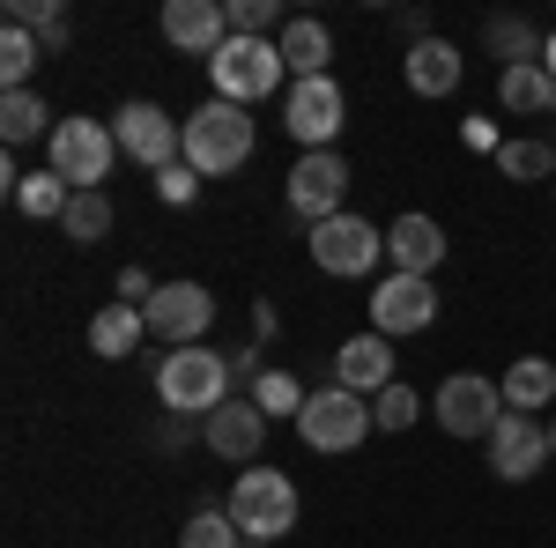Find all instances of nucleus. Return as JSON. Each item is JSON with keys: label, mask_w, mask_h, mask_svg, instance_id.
I'll list each match as a JSON object with an SVG mask.
<instances>
[{"label": "nucleus", "mask_w": 556, "mask_h": 548, "mask_svg": "<svg viewBox=\"0 0 556 548\" xmlns=\"http://www.w3.org/2000/svg\"><path fill=\"white\" fill-rule=\"evenodd\" d=\"M230 385H238L230 379V356L208 348V341H201V348H172V356L156 364V400H164L172 416H201L208 422L215 408L230 400Z\"/></svg>", "instance_id": "1"}, {"label": "nucleus", "mask_w": 556, "mask_h": 548, "mask_svg": "<svg viewBox=\"0 0 556 548\" xmlns=\"http://www.w3.org/2000/svg\"><path fill=\"white\" fill-rule=\"evenodd\" d=\"M223 511L238 519V534H245V541L282 548V534L298 526V482H290L282 467H245V474L230 482Z\"/></svg>", "instance_id": "2"}, {"label": "nucleus", "mask_w": 556, "mask_h": 548, "mask_svg": "<svg viewBox=\"0 0 556 548\" xmlns=\"http://www.w3.org/2000/svg\"><path fill=\"white\" fill-rule=\"evenodd\" d=\"M245 156H253V112L245 104L208 97L201 112H186V164L201 170V178H230Z\"/></svg>", "instance_id": "3"}, {"label": "nucleus", "mask_w": 556, "mask_h": 548, "mask_svg": "<svg viewBox=\"0 0 556 548\" xmlns=\"http://www.w3.org/2000/svg\"><path fill=\"white\" fill-rule=\"evenodd\" d=\"M45 164L75 193H104V178L119 164V133H112V119H60L52 141H45Z\"/></svg>", "instance_id": "4"}, {"label": "nucleus", "mask_w": 556, "mask_h": 548, "mask_svg": "<svg viewBox=\"0 0 556 548\" xmlns=\"http://www.w3.org/2000/svg\"><path fill=\"white\" fill-rule=\"evenodd\" d=\"M430 416H438L445 437H460V445H490V430L513 416V408H505V385H497V379H482V371H453V379L438 385Z\"/></svg>", "instance_id": "5"}, {"label": "nucleus", "mask_w": 556, "mask_h": 548, "mask_svg": "<svg viewBox=\"0 0 556 548\" xmlns=\"http://www.w3.org/2000/svg\"><path fill=\"white\" fill-rule=\"evenodd\" d=\"M282 75H290V67H282V44H275V38H230L208 60L215 97H223V104H245V112H253L260 97H275Z\"/></svg>", "instance_id": "6"}, {"label": "nucleus", "mask_w": 556, "mask_h": 548, "mask_svg": "<svg viewBox=\"0 0 556 548\" xmlns=\"http://www.w3.org/2000/svg\"><path fill=\"white\" fill-rule=\"evenodd\" d=\"M371 430H379V422H371V400H364V393H342V385H319V393L304 400V416H298V437L312 453H356Z\"/></svg>", "instance_id": "7"}, {"label": "nucleus", "mask_w": 556, "mask_h": 548, "mask_svg": "<svg viewBox=\"0 0 556 548\" xmlns=\"http://www.w3.org/2000/svg\"><path fill=\"white\" fill-rule=\"evenodd\" d=\"M386 259V230L379 222H364V215H334V222H312V267L319 275H342V282H356V275H371Z\"/></svg>", "instance_id": "8"}, {"label": "nucleus", "mask_w": 556, "mask_h": 548, "mask_svg": "<svg viewBox=\"0 0 556 548\" xmlns=\"http://www.w3.org/2000/svg\"><path fill=\"white\" fill-rule=\"evenodd\" d=\"M112 133H119V156H134V164H149V170L186 164V119H164V104H149V97L119 104Z\"/></svg>", "instance_id": "9"}, {"label": "nucleus", "mask_w": 556, "mask_h": 548, "mask_svg": "<svg viewBox=\"0 0 556 548\" xmlns=\"http://www.w3.org/2000/svg\"><path fill=\"white\" fill-rule=\"evenodd\" d=\"M282 127L304 141V156L312 149H334L349 127V97L334 75H312V82H290V97H282Z\"/></svg>", "instance_id": "10"}, {"label": "nucleus", "mask_w": 556, "mask_h": 548, "mask_svg": "<svg viewBox=\"0 0 556 548\" xmlns=\"http://www.w3.org/2000/svg\"><path fill=\"white\" fill-rule=\"evenodd\" d=\"M141 319H149V334L172 341V348H201V334L215 327V296L201 282H156V296L141 304Z\"/></svg>", "instance_id": "11"}, {"label": "nucleus", "mask_w": 556, "mask_h": 548, "mask_svg": "<svg viewBox=\"0 0 556 548\" xmlns=\"http://www.w3.org/2000/svg\"><path fill=\"white\" fill-rule=\"evenodd\" d=\"M430 319H438V282H424V275H386L371 290V334L401 341V334H424Z\"/></svg>", "instance_id": "12"}, {"label": "nucleus", "mask_w": 556, "mask_h": 548, "mask_svg": "<svg viewBox=\"0 0 556 548\" xmlns=\"http://www.w3.org/2000/svg\"><path fill=\"white\" fill-rule=\"evenodd\" d=\"M342 193H349L342 149H312V156L290 164V208H298L304 222H334V215H342Z\"/></svg>", "instance_id": "13"}, {"label": "nucleus", "mask_w": 556, "mask_h": 548, "mask_svg": "<svg viewBox=\"0 0 556 548\" xmlns=\"http://www.w3.org/2000/svg\"><path fill=\"white\" fill-rule=\"evenodd\" d=\"M482 460H490L497 482H527V474H542V460H549V422H542V416H505L497 430H490Z\"/></svg>", "instance_id": "14"}, {"label": "nucleus", "mask_w": 556, "mask_h": 548, "mask_svg": "<svg viewBox=\"0 0 556 548\" xmlns=\"http://www.w3.org/2000/svg\"><path fill=\"white\" fill-rule=\"evenodd\" d=\"M164 44L186 60H215L230 44V8L223 0H164Z\"/></svg>", "instance_id": "15"}, {"label": "nucleus", "mask_w": 556, "mask_h": 548, "mask_svg": "<svg viewBox=\"0 0 556 548\" xmlns=\"http://www.w3.org/2000/svg\"><path fill=\"white\" fill-rule=\"evenodd\" d=\"M208 445L215 460H245V467H260V445H267V416H260V400L253 393H230L223 408L208 416Z\"/></svg>", "instance_id": "16"}, {"label": "nucleus", "mask_w": 556, "mask_h": 548, "mask_svg": "<svg viewBox=\"0 0 556 548\" xmlns=\"http://www.w3.org/2000/svg\"><path fill=\"white\" fill-rule=\"evenodd\" d=\"M386 259H393V275H438L445 267V230H438V215L424 208H408V215H393L386 222Z\"/></svg>", "instance_id": "17"}, {"label": "nucleus", "mask_w": 556, "mask_h": 548, "mask_svg": "<svg viewBox=\"0 0 556 548\" xmlns=\"http://www.w3.org/2000/svg\"><path fill=\"white\" fill-rule=\"evenodd\" d=\"M327 385L379 400L386 385H393V341H386V334H356V341H342V348H334V371H327Z\"/></svg>", "instance_id": "18"}, {"label": "nucleus", "mask_w": 556, "mask_h": 548, "mask_svg": "<svg viewBox=\"0 0 556 548\" xmlns=\"http://www.w3.org/2000/svg\"><path fill=\"white\" fill-rule=\"evenodd\" d=\"M401 75H408L416 97H453L460 75H468V60H460V44L424 38V44H408V52H401Z\"/></svg>", "instance_id": "19"}, {"label": "nucleus", "mask_w": 556, "mask_h": 548, "mask_svg": "<svg viewBox=\"0 0 556 548\" xmlns=\"http://www.w3.org/2000/svg\"><path fill=\"white\" fill-rule=\"evenodd\" d=\"M282 67H290V82H312V75H327V60H334V38H327V23L319 15H298V23H282Z\"/></svg>", "instance_id": "20"}, {"label": "nucleus", "mask_w": 556, "mask_h": 548, "mask_svg": "<svg viewBox=\"0 0 556 548\" xmlns=\"http://www.w3.org/2000/svg\"><path fill=\"white\" fill-rule=\"evenodd\" d=\"M149 341V319H141V304H104L97 319H89V348L104 356V364H119Z\"/></svg>", "instance_id": "21"}, {"label": "nucleus", "mask_w": 556, "mask_h": 548, "mask_svg": "<svg viewBox=\"0 0 556 548\" xmlns=\"http://www.w3.org/2000/svg\"><path fill=\"white\" fill-rule=\"evenodd\" d=\"M497 385H505V408H513V416H542L556 400V364L549 356H519Z\"/></svg>", "instance_id": "22"}, {"label": "nucleus", "mask_w": 556, "mask_h": 548, "mask_svg": "<svg viewBox=\"0 0 556 548\" xmlns=\"http://www.w3.org/2000/svg\"><path fill=\"white\" fill-rule=\"evenodd\" d=\"M52 127H60V119L45 112L38 89H8V97H0V141H8V149H23V141H52Z\"/></svg>", "instance_id": "23"}, {"label": "nucleus", "mask_w": 556, "mask_h": 548, "mask_svg": "<svg viewBox=\"0 0 556 548\" xmlns=\"http://www.w3.org/2000/svg\"><path fill=\"white\" fill-rule=\"evenodd\" d=\"M482 44H490V52H497L505 67H534L549 38H542V30H534L527 15H490V23H482Z\"/></svg>", "instance_id": "24"}, {"label": "nucleus", "mask_w": 556, "mask_h": 548, "mask_svg": "<svg viewBox=\"0 0 556 548\" xmlns=\"http://www.w3.org/2000/svg\"><path fill=\"white\" fill-rule=\"evenodd\" d=\"M497 104H505V112H519V119H527V112H556L549 67H542V60H534V67H505V75H497Z\"/></svg>", "instance_id": "25"}, {"label": "nucleus", "mask_w": 556, "mask_h": 548, "mask_svg": "<svg viewBox=\"0 0 556 548\" xmlns=\"http://www.w3.org/2000/svg\"><path fill=\"white\" fill-rule=\"evenodd\" d=\"M8 201L30 215V222H60V215H67V201H75V186H67L60 170H23V186H15Z\"/></svg>", "instance_id": "26"}, {"label": "nucleus", "mask_w": 556, "mask_h": 548, "mask_svg": "<svg viewBox=\"0 0 556 548\" xmlns=\"http://www.w3.org/2000/svg\"><path fill=\"white\" fill-rule=\"evenodd\" d=\"M38 60H45L38 30H23V23H8V30H0V82H8V89H30Z\"/></svg>", "instance_id": "27"}, {"label": "nucleus", "mask_w": 556, "mask_h": 548, "mask_svg": "<svg viewBox=\"0 0 556 548\" xmlns=\"http://www.w3.org/2000/svg\"><path fill=\"white\" fill-rule=\"evenodd\" d=\"M497 170L519 178V186H534V178H549V186H556V149H549V141H534V133H519V141L497 149Z\"/></svg>", "instance_id": "28"}, {"label": "nucleus", "mask_w": 556, "mask_h": 548, "mask_svg": "<svg viewBox=\"0 0 556 548\" xmlns=\"http://www.w3.org/2000/svg\"><path fill=\"white\" fill-rule=\"evenodd\" d=\"M60 230H67V245H97V238L112 230V186H104V193H75L67 215H60Z\"/></svg>", "instance_id": "29"}, {"label": "nucleus", "mask_w": 556, "mask_h": 548, "mask_svg": "<svg viewBox=\"0 0 556 548\" xmlns=\"http://www.w3.org/2000/svg\"><path fill=\"white\" fill-rule=\"evenodd\" d=\"M253 400H260V416H267V422H275V416H290V422H298L312 393H304V385L290 379V371H260V379H253Z\"/></svg>", "instance_id": "30"}, {"label": "nucleus", "mask_w": 556, "mask_h": 548, "mask_svg": "<svg viewBox=\"0 0 556 548\" xmlns=\"http://www.w3.org/2000/svg\"><path fill=\"white\" fill-rule=\"evenodd\" d=\"M178 548H245V534H238V519H230V511L201 505L193 519H186V534H178Z\"/></svg>", "instance_id": "31"}, {"label": "nucleus", "mask_w": 556, "mask_h": 548, "mask_svg": "<svg viewBox=\"0 0 556 548\" xmlns=\"http://www.w3.org/2000/svg\"><path fill=\"white\" fill-rule=\"evenodd\" d=\"M371 422H379V430H393V437H401V430H408V422H424V400H416V385H386L379 400H371Z\"/></svg>", "instance_id": "32"}, {"label": "nucleus", "mask_w": 556, "mask_h": 548, "mask_svg": "<svg viewBox=\"0 0 556 548\" xmlns=\"http://www.w3.org/2000/svg\"><path fill=\"white\" fill-rule=\"evenodd\" d=\"M223 8H230V38H267L275 15H282L275 0H223Z\"/></svg>", "instance_id": "33"}, {"label": "nucleus", "mask_w": 556, "mask_h": 548, "mask_svg": "<svg viewBox=\"0 0 556 548\" xmlns=\"http://www.w3.org/2000/svg\"><path fill=\"white\" fill-rule=\"evenodd\" d=\"M156 193H164L172 208H193V193H201V170H193V164H172V170H156Z\"/></svg>", "instance_id": "34"}, {"label": "nucleus", "mask_w": 556, "mask_h": 548, "mask_svg": "<svg viewBox=\"0 0 556 548\" xmlns=\"http://www.w3.org/2000/svg\"><path fill=\"white\" fill-rule=\"evenodd\" d=\"M156 437H164V453H186L193 437H208V422H201V416H164V430H156Z\"/></svg>", "instance_id": "35"}, {"label": "nucleus", "mask_w": 556, "mask_h": 548, "mask_svg": "<svg viewBox=\"0 0 556 548\" xmlns=\"http://www.w3.org/2000/svg\"><path fill=\"white\" fill-rule=\"evenodd\" d=\"M156 282H149V267H119V304H149Z\"/></svg>", "instance_id": "36"}, {"label": "nucleus", "mask_w": 556, "mask_h": 548, "mask_svg": "<svg viewBox=\"0 0 556 548\" xmlns=\"http://www.w3.org/2000/svg\"><path fill=\"white\" fill-rule=\"evenodd\" d=\"M260 371H267V364H260V348H230V379H245V385H253Z\"/></svg>", "instance_id": "37"}, {"label": "nucleus", "mask_w": 556, "mask_h": 548, "mask_svg": "<svg viewBox=\"0 0 556 548\" xmlns=\"http://www.w3.org/2000/svg\"><path fill=\"white\" fill-rule=\"evenodd\" d=\"M542 67H549V82H556V30H549V44H542Z\"/></svg>", "instance_id": "38"}, {"label": "nucleus", "mask_w": 556, "mask_h": 548, "mask_svg": "<svg viewBox=\"0 0 556 548\" xmlns=\"http://www.w3.org/2000/svg\"><path fill=\"white\" fill-rule=\"evenodd\" d=\"M549 460H556V416H549Z\"/></svg>", "instance_id": "39"}, {"label": "nucleus", "mask_w": 556, "mask_h": 548, "mask_svg": "<svg viewBox=\"0 0 556 548\" xmlns=\"http://www.w3.org/2000/svg\"><path fill=\"white\" fill-rule=\"evenodd\" d=\"M245 548H267V541H245Z\"/></svg>", "instance_id": "40"}, {"label": "nucleus", "mask_w": 556, "mask_h": 548, "mask_svg": "<svg viewBox=\"0 0 556 548\" xmlns=\"http://www.w3.org/2000/svg\"><path fill=\"white\" fill-rule=\"evenodd\" d=\"M549 201H556V186H549Z\"/></svg>", "instance_id": "41"}]
</instances>
